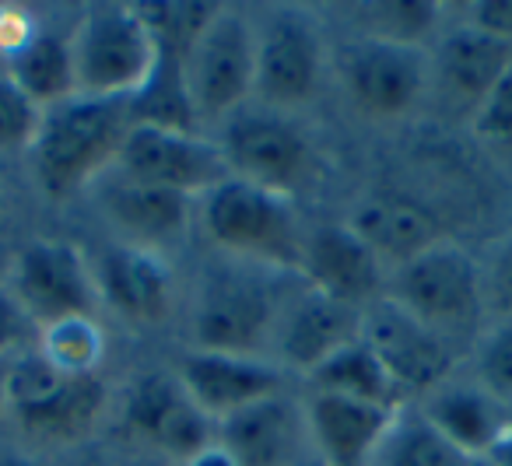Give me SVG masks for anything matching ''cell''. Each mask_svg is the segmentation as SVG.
Wrapping results in <instances>:
<instances>
[{
	"instance_id": "obj_8",
	"label": "cell",
	"mask_w": 512,
	"mask_h": 466,
	"mask_svg": "<svg viewBox=\"0 0 512 466\" xmlns=\"http://www.w3.org/2000/svg\"><path fill=\"white\" fill-rule=\"evenodd\" d=\"M8 288L39 330L71 316H92L99 302L92 263L78 246L60 239L29 242L11 263Z\"/></svg>"
},
{
	"instance_id": "obj_20",
	"label": "cell",
	"mask_w": 512,
	"mask_h": 466,
	"mask_svg": "<svg viewBox=\"0 0 512 466\" xmlns=\"http://www.w3.org/2000/svg\"><path fill=\"white\" fill-rule=\"evenodd\" d=\"M190 207L193 197L186 193L144 186L123 176H116V183L102 190V211L109 214V221L127 235V242L144 249L183 239L190 228Z\"/></svg>"
},
{
	"instance_id": "obj_6",
	"label": "cell",
	"mask_w": 512,
	"mask_h": 466,
	"mask_svg": "<svg viewBox=\"0 0 512 466\" xmlns=\"http://www.w3.org/2000/svg\"><path fill=\"white\" fill-rule=\"evenodd\" d=\"M183 81L197 120H218L256 88V32L239 11L218 8L183 53Z\"/></svg>"
},
{
	"instance_id": "obj_40",
	"label": "cell",
	"mask_w": 512,
	"mask_h": 466,
	"mask_svg": "<svg viewBox=\"0 0 512 466\" xmlns=\"http://www.w3.org/2000/svg\"><path fill=\"white\" fill-rule=\"evenodd\" d=\"M484 459H488L491 466H512V424L498 435V442L491 445V452Z\"/></svg>"
},
{
	"instance_id": "obj_1",
	"label": "cell",
	"mask_w": 512,
	"mask_h": 466,
	"mask_svg": "<svg viewBox=\"0 0 512 466\" xmlns=\"http://www.w3.org/2000/svg\"><path fill=\"white\" fill-rule=\"evenodd\" d=\"M127 99H85L46 109L29 158L50 197H71L106 165H116L123 137L130 134Z\"/></svg>"
},
{
	"instance_id": "obj_22",
	"label": "cell",
	"mask_w": 512,
	"mask_h": 466,
	"mask_svg": "<svg viewBox=\"0 0 512 466\" xmlns=\"http://www.w3.org/2000/svg\"><path fill=\"white\" fill-rule=\"evenodd\" d=\"M369 249L383 260H393L397 267L418 260L421 253H428L432 246H439V218L428 211L425 204L407 197H369L365 204L355 207L348 221Z\"/></svg>"
},
{
	"instance_id": "obj_21",
	"label": "cell",
	"mask_w": 512,
	"mask_h": 466,
	"mask_svg": "<svg viewBox=\"0 0 512 466\" xmlns=\"http://www.w3.org/2000/svg\"><path fill=\"white\" fill-rule=\"evenodd\" d=\"M358 337H362L358 312L309 288L281 323V354L292 368L313 372Z\"/></svg>"
},
{
	"instance_id": "obj_26",
	"label": "cell",
	"mask_w": 512,
	"mask_h": 466,
	"mask_svg": "<svg viewBox=\"0 0 512 466\" xmlns=\"http://www.w3.org/2000/svg\"><path fill=\"white\" fill-rule=\"evenodd\" d=\"M8 78L43 109L71 102L78 95L71 39H60L57 32L43 29L18 57L8 60Z\"/></svg>"
},
{
	"instance_id": "obj_35",
	"label": "cell",
	"mask_w": 512,
	"mask_h": 466,
	"mask_svg": "<svg viewBox=\"0 0 512 466\" xmlns=\"http://www.w3.org/2000/svg\"><path fill=\"white\" fill-rule=\"evenodd\" d=\"M32 337L39 340V326L32 323V316L15 298V291L8 284H0V361L29 351Z\"/></svg>"
},
{
	"instance_id": "obj_27",
	"label": "cell",
	"mask_w": 512,
	"mask_h": 466,
	"mask_svg": "<svg viewBox=\"0 0 512 466\" xmlns=\"http://www.w3.org/2000/svg\"><path fill=\"white\" fill-rule=\"evenodd\" d=\"M134 127H162L179 134H197V109L190 102L183 81V57L172 50H158L151 78L127 99Z\"/></svg>"
},
{
	"instance_id": "obj_29",
	"label": "cell",
	"mask_w": 512,
	"mask_h": 466,
	"mask_svg": "<svg viewBox=\"0 0 512 466\" xmlns=\"http://www.w3.org/2000/svg\"><path fill=\"white\" fill-rule=\"evenodd\" d=\"M39 354L64 375H99L106 358V333L92 316H71L43 326L36 340Z\"/></svg>"
},
{
	"instance_id": "obj_25",
	"label": "cell",
	"mask_w": 512,
	"mask_h": 466,
	"mask_svg": "<svg viewBox=\"0 0 512 466\" xmlns=\"http://www.w3.org/2000/svg\"><path fill=\"white\" fill-rule=\"evenodd\" d=\"M309 379H313V389L351 396V400L362 403H376V407L386 410H400V403H404V386L386 372V365L372 354V347L362 337L355 344L341 347L320 368H313Z\"/></svg>"
},
{
	"instance_id": "obj_36",
	"label": "cell",
	"mask_w": 512,
	"mask_h": 466,
	"mask_svg": "<svg viewBox=\"0 0 512 466\" xmlns=\"http://www.w3.org/2000/svg\"><path fill=\"white\" fill-rule=\"evenodd\" d=\"M39 22L32 11L18 8V4H0V57L11 60L39 36Z\"/></svg>"
},
{
	"instance_id": "obj_24",
	"label": "cell",
	"mask_w": 512,
	"mask_h": 466,
	"mask_svg": "<svg viewBox=\"0 0 512 466\" xmlns=\"http://www.w3.org/2000/svg\"><path fill=\"white\" fill-rule=\"evenodd\" d=\"M421 414L467 456L484 459L491 445L498 442L509 421L502 414V403L481 386H439L432 389Z\"/></svg>"
},
{
	"instance_id": "obj_14",
	"label": "cell",
	"mask_w": 512,
	"mask_h": 466,
	"mask_svg": "<svg viewBox=\"0 0 512 466\" xmlns=\"http://www.w3.org/2000/svg\"><path fill=\"white\" fill-rule=\"evenodd\" d=\"M274 326V302L260 284L246 277H214L193 309V344L197 351L256 354Z\"/></svg>"
},
{
	"instance_id": "obj_13",
	"label": "cell",
	"mask_w": 512,
	"mask_h": 466,
	"mask_svg": "<svg viewBox=\"0 0 512 466\" xmlns=\"http://www.w3.org/2000/svg\"><path fill=\"white\" fill-rule=\"evenodd\" d=\"M323 74V39L295 11L274 15L256 32V88L267 106L292 109L316 95Z\"/></svg>"
},
{
	"instance_id": "obj_9",
	"label": "cell",
	"mask_w": 512,
	"mask_h": 466,
	"mask_svg": "<svg viewBox=\"0 0 512 466\" xmlns=\"http://www.w3.org/2000/svg\"><path fill=\"white\" fill-rule=\"evenodd\" d=\"M116 176L144 186H162L186 197H204L232 172L218 144L197 134L162 127H130L116 155Z\"/></svg>"
},
{
	"instance_id": "obj_4",
	"label": "cell",
	"mask_w": 512,
	"mask_h": 466,
	"mask_svg": "<svg viewBox=\"0 0 512 466\" xmlns=\"http://www.w3.org/2000/svg\"><path fill=\"white\" fill-rule=\"evenodd\" d=\"M200 218H204L214 246L228 249V253L271 263V267H302L306 235L299 232L292 200L281 193L260 190L246 179L228 176L221 186L204 193Z\"/></svg>"
},
{
	"instance_id": "obj_38",
	"label": "cell",
	"mask_w": 512,
	"mask_h": 466,
	"mask_svg": "<svg viewBox=\"0 0 512 466\" xmlns=\"http://www.w3.org/2000/svg\"><path fill=\"white\" fill-rule=\"evenodd\" d=\"M491 291H495L498 305L509 312L512 319V239L498 249L495 256V270H491Z\"/></svg>"
},
{
	"instance_id": "obj_18",
	"label": "cell",
	"mask_w": 512,
	"mask_h": 466,
	"mask_svg": "<svg viewBox=\"0 0 512 466\" xmlns=\"http://www.w3.org/2000/svg\"><path fill=\"white\" fill-rule=\"evenodd\" d=\"M397 414L400 410L323 393V389H313L306 403L309 435L330 466H369Z\"/></svg>"
},
{
	"instance_id": "obj_28",
	"label": "cell",
	"mask_w": 512,
	"mask_h": 466,
	"mask_svg": "<svg viewBox=\"0 0 512 466\" xmlns=\"http://www.w3.org/2000/svg\"><path fill=\"white\" fill-rule=\"evenodd\" d=\"M474 456L456 449L425 414H397L369 466H470Z\"/></svg>"
},
{
	"instance_id": "obj_33",
	"label": "cell",
	"mask_w": 512,
	"mask_h": 466,
	"mask_svg": "<svg viewBox=\"0 0 512 466\" xmlns=\"http://www.w3.org/2000/svg\"><path fill=\"white\" fill-rule=\"evenodd\" d=\"M477 379L481 389L491 393L498 403L512 400V319L498 323L477 351Z\"/></svg>"
},
{
	"instance_id": "obj_12",
	"label": "cell",
	"mask_w": 512,
	"mask_h": 466,
	"mask_svg": "<svg viewBox=\"0 0 512 466\" xmlns=\"http://www.w3.org/2000/svg\"><path fill=\"white\" fill-rule=\"evenodd\" d=\"M362 340L383 361L386 372L404 386V393H411V389H439L456 361L449 337H442L432 326L414 319L393 298L372 302L365 309Z\"/></svg>"
},
{
	"instance_id": "obj_34",
	"label": "cell",
	"mask_w": 512,
	"mask_h": 466,
	"mask_svg": "<svg viewBox=\"0 0 512 466\" xmlns=\"http://www.w3.org/2000/svg\"><path fill=\"white\" fill-rule=\"evenodd\" d=\"M474 134L498 155L512 158V71L488 92L474 113Z\"/></svg>"
},
{
	"instance_id": "obj_10",
	"label": "cell",
	"mask_w": 512,
	"mask_h": 466,
	"mask_svg": "<svg viewBox=\"0 0 512 466\" xmlns=\"http://www.w3.org/2000/svg\"><path fill=\"white\" fill-rule=\"evenodd\" d=\"M123 424L158 456L186 463L214 442L211 417L190 400L179 375L144 372L123 393Z\"/></svg>"
},
{
	"instance_id": "obj_31",
	"label": "cell",
	"mask_w": 512,
	"mask_h": 466,
	"mask_svg": "<svg viewBox=\"0 0 512 466\" xmlns=\"http://www.w3.org/2000/svg\"><path fill=\"white\" fill-rule=\"evenodd\" d=\"M221 4H190V0H151L137 4V15L155 36L158 50H172L183 57L193 46V39L204 32V25L218 15Z\"/></svg>"
},
{
	"instance_id": "obj_30",
	"label": "cell",
	"mask_w": 512,
	"mask_h": 466,
	"mask_svg": "<svg viewBox=\"0 0 512 466\" xmlns=\"http://www.w3.org/2000/svg\"><path fill=\"white\" fill-rule=\"evenodd\" d=\"M439 22V8L428 0H383V4H365L362 25L365 36L383 39L397 46H418L432 36Z\"/></svg>"
},
{
	"instance_id": "obj_37",
	"label": "cell",
	"mask_w": 512,
	"mask_h": 466,
	"mask_svg": "<svg viewBox=\"0 0 512 466\" xmlns=\"http://www.w3.org/2000/svg\"><path fill=\"white\" fill-rule=\"evenodd\" d=\"M470 25L488 36L512 43V0H481L470 8Z\"/></svg>"
},
{
	"instance_id": "obj_17",
	"label": "cell",
	"mask_w": 512,
	"mask_h": 466,
	"mask_svg": "<svg viewBox=\"0 0 512 466\" xmlns=\"http://www.w3.org/2000/svg\"><path fill=\"white\" fill-rule=\"evenodd\" d=\"M299 270L309 277V288L351 309L372 302L383 281V263L351 225H320L306 235Z\"/></svg>"
},
{
	"instance_id": "obj_19",
	"label": "cell",
	"mask_w": 512,
	"mask_h": 466,
	"mask_svg": "<svg viewBox=\"0 0 512 466\" xmlns=\"http://www.w3.org/2000/svg\"><path fill=\"white\" fill-rule=\"evenodd\" d=\"M432 67L449 99L477 109L491 88L512 71V43H502L470 22L456 25L439 39Z\"/></svg>"
},
{
	"instance_id": "obj_41",
	"label": "cell",
	"mask_w": 512,
	"mask_h": 466,
	"mask_svg": "<svg viewBox=\"0 0 512 466\" xmlns=\"http://www.w3.org/2000/svg\"><path fill=\"white\" fill-rule=\"evenodd\" d=\"M127 466H183V463H176V459L151 452V456H141V459H134V463H127Z\"/></svg>"
},
{
	"instance_id": "obj_11",
	"label": "cell",
	"mask_w": 512,
	"mask_h": 466,
	"mask_svg": "<svg viewBox=\"0 0 512 466\" xmlns=\"http://www.w3.org/2000/svg\"><path fill=\"white\" fill-rule=\"evenodd\" d=\"M341 78L365 116L397 120L418 106L428 85V57L418 46H397L362 36L341 57Z\"/></svg>"
},
{
	"instance_id": "obj_44",
	"label": "cell",
	"mask_w": 512,
	"mask_h": 466,
	"mask_svg": "<svg viewBox=\"0 0 512 466\" xmlns=\"http://www.w3.org/2000/svg\"><path fill=\"white\" fill-rule=\"evenodd\" d=\"M74 466H106V463H102V459H95V456H88V459H78Z\"/></svg>"
},
{
	"instance_id": "obj_39",
	"label": "cell",
	"mask_w": 512,
	"mask_h": 466,
	"mask_svg": "<svg viewBox=\"0 0 512 466\" xmlns=\"http://www.w3.org/2000/svg\"><path fill=\"white\" fill-rule=\"evenodd\" d=\"M183 466H239V463H235V456L225 449V445H221V442H211L207 449H200L197 456L186 459Z\"/></svg>"
},
{
	"instance_id": "obj_42",
	"label": "cell",
	"mask_w": 512,
	"mask_h": 466,
	"mask_svg": "<svg viewBox=\"0 0 512 466\" xmlns=\"http://www.w3.org/2000/svg\"><path fill=\"white\" fill-rule=\"evenodd\" d=\"M8 365H4V361H0V417L8 414Z\"/></svg>"
},
{
	"instance_id": "obj_2",
	"label": "cell",
	"mask_w": 512,
	"mask_h": 466,
	"mask_svg": "<svg viewBox=\"0 0 512 466\" xmlns=\"http://www.w3.org/2000/svg\"><path fill=\"white\" fill-rule=\"evenodd\" d=\"M8 414L29 438L78 445L106 414L109 389L99 375H64L36 351L8 361Z\"/></svg>"
},
{
	"instance_id": "obj_16",
	"label": "cell",
	"mask_w": 512,
	"mask_h": 466,
	"mask_svg": "<svg viewBox=\"0 0 512 466\" xmlns=\"http://www.w3.org/2000/svg\"><path fill=\"white\" fill-rule=\"evenodd\" d=\"M179 382L211 421H225L249 403L281 393V368L256 354L193 351L179 365Z\"/></svg>"
},
{
	"instance_id": "obj_43",
	"label": "cell",
	"mask_w": 512,
	"mask_h": 466,
	"mask_svg": "<svg viewBox=\"0 0 512 466\" xmlns=\"http://www.w3.org/2000/svg\"><path fill=\"white\" fill-rule=\"evenodd\" d=\"M0 466H46L32 456H0Z\"/></svg>"
},
{
	"instance_id": "obj_5",
	"label": "cell",
	"mask_w": 512,
	"mask_h": 466,
	"mask_svg": "<svg viewBox=\"0 0 512 466\" xmlns=\"http://www.w3.org/2000/svg\"><path fill=\"white\" fill-rule=\"evenodd\" d=\"M218 148L235 179H246L260 190L281 193L288 200L313 186L320 176V155H316L313 141L285 116H232Z\"/></svg>"
},
{
	"instance_id": "obj_45",
	"label": "cell",
	"mask_w": 512,
	"mask_h": 466,
	"mask_svg": "<svg viewBox=\"0 0 512 466\" xmlns=\"http://www.w3.org/2000/svg\"><path fill=\"white\" fill-rule=\"evenodd\" d=\"M470 466H491V463H488V459H474Z\"/></svg>"
},
{
	"instance_id": "obj_15",
	"label": "cell",
	"mask_w": 512,
	"mask_h": 466,
	"mask_svg": "<svg viewBox=\"0 0 512 466\" xmlns=\"http://www.w3.org/2000/svg\"><path fill=\"white\" fill-rule=\"evenodd\" d=\"M95 291L113 312L137 326L162 323L172 309V270L158 249L134 242L106 246L92 260Z\"/></svg>"
},
{
	"instance_id": "obj_7",
	"label": "cell",
	"mask_w": 512,
	"mask_h": 466,
	"mask_svg": "<svg viewBox=\"0 0 512 466\" xmlns=\"http://www.w3.org/2000/svg\"><path fill=\"white\" fill-rule=\"evenodd\" d=\"M393 302L435 333L470 330L481 316V277L477 263L460 246H432L418 260L397 267Z\"/></svg>"
},
{
	"instance_id": "obj_32",
	"label": "cell",
	"mask_w": 512,
	"mask_h": 466,
	"mask_svg": "<svg viewBox=\"0 0 512 466\" xmlns=\"http://www.w3.org/2000/svg\"><path fill=\"white\" fill-rule=\"evenodd\" d=\"M46 109L36 106L11 78H0V155L32 151Z\"/></svg>"
},
{
	"instance_id": "obj_3",
	"label": "cell",
	"mask_w": 512,
	"mask_h": 466,
	"mask_svg": "<svg viewBox=\"0 0 512 466\" xmlns=\"http://www.w3.org/2000/svg\"><path fill=\"white\" fill-rule=\"evenodd\" d=\"M74 81L85 99H130L151 78L158 43L137 4H95L71 36Z\"/></svg>"
},
{
	"instance_id": "obj_23",
	"label": "cell",
	"mask_w": 512,
	"mask_h": 466,
	"mask_svg": "<svg viewBox=\"0 0 512 466\" xmlns=\"http://www.w3.org/2000/svg\"><path fill=\"white\" fill-rule=\"evenodd\" d=\"M221 445L239 466H281L299 442V414L288 396L274 393L249 403L246 410L221 421Z\"/></svg>"
}]
</instances>
